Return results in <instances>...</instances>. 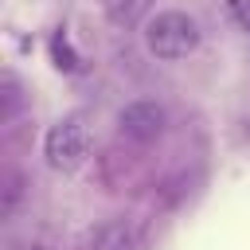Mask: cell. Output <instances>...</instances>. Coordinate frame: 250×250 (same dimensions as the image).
<instances>
[{
	"label": "cell",
	"mask_w": 250,
	"mask_h": 250,
	"mask_svg": "<svg viewBox=\"0 0 250 250\" xmlns=\"http://www.w3.org/2000/svg\"><path fill=\"white\" fill-rule=\"evenodd\" d=\"M164 129V109L156 102H129L117 113V133L129 141H152Z\"/></svg>",
	"instance_id": "3957f363"
},
{
	"label": "cell",
	"mask_w": 250,
	"mask_h": 250,
	"mask_svg": "<svg viewBox=\"0 0 250 250\" xmlns=\"http://www.w3.org/2000/svg\"><path fill=\"white\" fill-rule=\"evenodd\" d=\"M227 12L242 31H250V0H227Z\"/></svg>",
	"instance_id": "ba28073f"
},
{
	"label": "cell",
	"mask_w": 250,
	"mask_h": 250,
	"mask_svg": "<svg viewBox=\"0 0 250 250\" xmlns=\"http://www.w3.org/2000/svg\"><path fill=\"white\" fill-rule=\"evenodd\" d=\"M98 4H102L105 20L117 23V27H133L145 16V8H148V0H98Z\"/></svg>",
	"instance_id": "5b68a950"
},
{
	"label": "cell",
	"mask_w": 250,
	"mask_h": 250,
	"mask_svg": "<svg viewBox=\"0 0 250 250\" xmlns=\"http://www.w3.org/2000/svg\"><path fill=\"white\" fill-rule=\"evenodd\" d=\"M0 102H4V105H0V121H12L16 109H20V102H23V98H20L16 74H4V78H0Z\"/></svg>",
	"instance_id": "8992f818"
},
{
	"label": "cell",
	"mask_w": 250,
	"mask_h": 250,
	"mask_svg": "<svg viewBox=\"0 0 250 250\" xmlns=\"http://www.w3.org/2000/svg\"><path fill=\"white\" fill-rule=\"evenodd\" d=\"M145 43H148V51L156 59H168V62L188 59L195 51V43H199V27H195V20L188 12H160V16L148 20Z\"/></svg>",
	"instance_id": "6da1fadb"
},
{
	"label": "cell",
	"mask_w": 250,
	"mask_h": 250,
	"mask_svg": "<svg viewBox=\"0 0 250 250\" xmlns=\"http://www.w3.org/2000/svg\"><path fill=\"white\" fill-rule=\"evenodd\" d=\"M86 250H133V230L121 219L98 223L90 230V238H86Z\"/></svg>",
	"instance_id": "277c9868"
},
{
	"label": "cell",
	"mask_w": 250,
	"mask_h": 250,
	"mask_svg": "<svg viewBox=\"0 0 250 250\" xmlns=\"http://www.w3.org/2000/svg\"><path fill=\"white\" fill-rule=\"evenodd\" d=\"M86 145H90V133H86V121L82 113H70V117H59L47 137H43V156L55 172H74L82 160H86Z\"/></svg>",
	"instance_id": "7a4b0ae2"
},
{
	"label": "cell",
	"mask_w": 250,
	"mask_h": 250,
	"mask_svg": "<svg viewBox=\"0 0 250 250\" xmlns=\"http://www.w3.org/2000/svg\"><path fill=\"white\" fill-rule=\"evenodd\" d=\"M51 55H55V66H59V70H78V66H82V62H78V55L70 51V43H66V35H62V31L51 39Z\"/></svg>",
	"instance_id": "52a82bcc"
}]
</instances>
